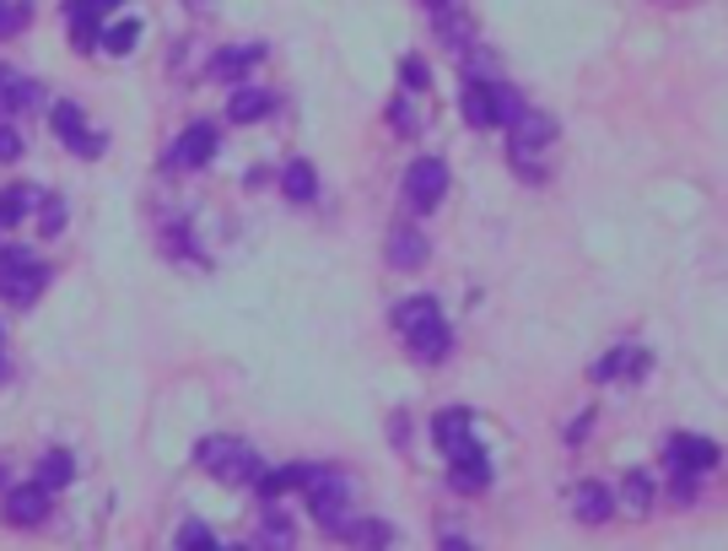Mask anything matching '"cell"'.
Listing matches in <instances>:
<instances>
[{
    "label": "cell",
    "mask_w": 728,
    "mask_h": 551,
    "mask_svg": "<svg viewBox=\"0 0 728 551\" xmlns=\"http://www.w3.org/2000/svg\"><path fill=\"white\" fill-rule=\"evenodd\" d=\"M49 487L43 481H28V487H11L6 492V503H0V513H6V524L11 530H39L43 519H49Z\"/></svg>",
    "instance_id": "6"
},
{
    "label": "cell",
    "mask_w": 728,
    "mask_h": 551,
    "mask_svg": "<svg viewBox=\"0 0 728 551\" xmlns=\"http://www.w3.org/2000/svg\"><path fill=\"white\" fill-rule=\"evenodd\" d=\"M427 6H453V0H427Z\"/></svg>",
    "instance_id": "36"
},
{
    "label": "cell",
    "mask_w": 728,
    "mask_h": 551,
    "mask_svg": "<svg viewBox=\"0 0 728 551\" xmlns=\"http://www.w3.org/2000/svg\"><path fill=\"white\" fill-rule=\"evenodd\" d=\"M103 43H109V54H130V43H135V22H120V28H103Z\"/></svg>",
    "instance_id": "32"
},
{
    "label": "cell",
    "mask_w": 728,
    "mask_h": 551,
    "mask_svg": "<svg viewBox=\"0 0 728 551\" xmlns=\"http://www.w3.org/2000/svg\"><path fill=\"white\" fill-rule=\"evenodd\" d=\"M43 195L33 190V184H11L6 195H0V227H22V216L39 206Z\"/></svg>",
    "instance_id": "18"
},
{
    "label": "cell",
    "mask_w": 728,
    "mask_h": 551,
    "mask_svg": "<svg viewBox=\"0 0 728 551\" xmlns=\"http://www.w3.org/2000/svg\"><path fill=\"white\" fill-rule=\"evenodd\" d=\"M394 330L421 363H443L448 357V319L432 297H404L394 303Z\"/></svg>",
    "instance_id": "1"
},
{
    "label": "cell",
    "mask_w": 728,
    "mask_h": 551,
    "mask_svg": "<svg viewBox=\"0 0 728 551\" xmlns=\"http://www.w3.org/2000/svg\"><path fill=\"white\" fill-rule=\"evenodd\" d=\"M49 125H54V135H60L76 157H98V152H103V135H98V130H86V120H81V103H54Z\"/></svg>",
    "instance_id": "8"
},
{
    "label": "cell",
    "mask_w": 728,
    "mask_h": 551,
    "mask_svg": "<svg viewBox=\"0 0 728 551\" xmlns=\"http://www.w3.org/2000/svg\"><path fill=\"white\" fill-rule=\"evenodd\" d=\"M178 551H222V547L211 541V530H205V524H195V519H189V524L178 530Z\"/></svg>",
    "instance_id": "30"
},
{
    "label": "cell",
    "mask_w": 728,
    "mask_h": 551,
    "mask_svg": "<svg viewBox=\"0 0 728 551\" xmlns=\"http://www.w3.org/2000/svg\"><path fill=\"white\" fill-rule=\"evenodd\" d=\"M120 0H65V17H71V33H76V49H92L98 43V22H109Z\"/></svg>",
    "instance_id": "12"
},
{
    "label": "cell",
    "mask_w": 728,
    "mask_h": 551,
    "mask_svg": "<svg viewBox=\"0 0 728 551\" xmlns=\"http://www.w3.org/2000/svg\"><path fill=\"white\" fill-rule=\"evenodd\" d=\"M22 157V135L11 125H0V163H17Z\"/></svg>",
    "instance_id": "33"
},
{
    "label": "cell",
    "mask_w": 728,
    "mask_h": 551,
    "mask_svg": "<svg viewBox=\"0 0 728 551\" xmlns=\"http://www.w3.org/2000/svg\"><path fill=\"white\" fill-rule=\"evenodd\" d=\"M443 551H470V547H464L459 535H448V541H443Z\"/></svg>",
    "instance_id": "35"
},
{
    "label": "cell",
    "mask_w": 728,
    "mask_h": 551,
    "mask_svg": "<svg viewBox=\"0 0 728 551\" xmlns=\"http://www.w3.org/2000/svg\"><path fill=\"white\" fill-rule=\"evenodd\" d=\"M211 157H216V125H205V120L184 130V135L173 141V152H167L173 169H205Z\"/></svg>",
    "instance_id": "10"
},
{
    "label": "cell",
    "mask_w": 728,
    "mask_h": 551,
    "mask_svg": "<svg viewBox=\"0 0 728 551\" xmlns=\"http://www.w3.org/2000/svg\"><path fill=\"white\" fill-rule=\"evenodd\" d=\"M448 470H453V487H464V492H481L485 481H491V460H485V449L475 438L448 455Z\"/></svg>",
    "instance_id": "11"
},
{
    "label": "cell",
    "mask_w": 728,
    "mask_h": 551,
    "mask_svg": "<svg viewBox=\"0 0 728 551\" xmlns=\"http://www.w3.org/2000/svg\"><path fill=\"white\" fill-rule=\"evenodd\" d=\"M308 470H314V466H291V470H265V476H259V481H254V487H259V498H265V503H276V498H286V492H291V487H308Z\"/></svg>",
    "instance_id": "19"
},
{
    "label": "cell",
    "mask_w": 728,
    "mask_h": 551,
    "mask_svg": "<svg viewBox=\"0 0 728 551\" xmlns=\"http://www.w3.org/2000/svg\"><path fill=\"white\" fill-rule=\"evenodd\" d=\"M254 551H291V519H276V513H270V519H265V524H259V535H254Z\"/></svg>",
    "instance_id": "26"
},
{
    "label": "cell",
    "mask_w": 728,
    "mask_h": 551,
    "mask_svg": "<svg viewBox=\"0 0 728 551\" xmlns=\"http://www.w3.org/2000/svg\"><path fill=\"white\" fill-rule=\"evenodd\" d=\"M195 466L211 470V476L227 481V487H254V481L265 476V460H259L248 443H238V438H201Z\"/></svg>",
    "instance_id": "2"
},
{
    "label": "cell",
    "mask_w": 728,
    "mask_h": 551,
    "mask_svg": "<svg viewBox=\"0 0 728 551\" xmlns=\"http://www.w3.org/2000/svg\"><path fill=\"white\" fill-rule=\"evenodd\" d=\"M389 259H394V265H421V259H427V238H421V233H416V227H394V238H389Z\"/></svg>",
    "instance_id": "21"
},
{
    "label": "cell",
    "mask_w": 728,
    "mask_h": 551,
    "mask_svg": "<svg viewBox=\"0 0 728 551\" xmlns=\"http://www.w3.org/2000/svg\"><path fill=\"white\" fill-rule=\"evenodd\" d=\"M259 54H265L259 43H243V49H222V54L211 60V76H216V82H238L248 65H259Z\"/></svg>",
    "instance_id": "17"
},
{
    "label": "cell",
    "mask_w": 728,
    "mask_h": 551,
    "mask_svg": "<svg viewBox=\"0 0 728 551\" xmlns=\"http://www.w3.org/2000/svg\"><path fill=\"white\" fill-rule=\"evenodd\" d=\"M621 498H626V513H647L653 509V481H647L643 470H632L626 487H621Z\"/></svg>",
    "instance_id": "28"
},
{
    "label": "cell",
    "mask_w": 728,
    "mask_h": 551,
    "mask_svg": "<svg viewBox=\"0 0 728 551\" xmlns=\"http://www.w3.org/2000/svg\"><path fill=\"white\" fill-rule=\"evenodd\" d=\"M464 120H470V125H481V130L496 125V120H491V82H470V86H464Z\"/></svg>",
    "instance_id": "24"
},
{
    "label": "cell",
    "mask_w": 728,
    "mask_h": 551,
    "mask_svg": "<svg viewBox=\"0 0 728 551\" xmlns=\"http://www.w3.org/2000/svg\"><path fill=\"white\" fill-rule=\"evenodd\" d=\"M664 460H669V470H712L718 466V443L712 438H696V432H675L669 443H664Z\"/></svg>",
    "instance_id": "9"
},
{
    "label": "cell",
    "mask_w": 728,
    "mask_h": 551,
    "mask_svg": "<svg viewBox=\"0 0 728 551\" xmlns=\"http://www.w3.org/2000/svg\"><path fill=\"white\" fill-rule=\"evenodd\" d=\"M643 368H647L643 346H615L605 363H594V379H637Z\"/></svg>",
    "instance_id": "15"
},
{
    "label": "cell",
    "mask_w": 728,
    "mask_h": 551,
    "mask_svg": "<svg viewBox=\"0 0 728 551\" xmlns=\"http://www.w3.org/2000/svg\"><path fill=\"white\" fill-rule=\"evenodd\" d=\"M507 135H513V169L524 173V178H540V173H545V157H551V141H556V125H551L540 109H524V114L507 125Z\"/></svg>",
    "instance_id": "4"
},
{
    "label": "cell",
    "mask_w": 728,
    "mask_h": 551,
    "mask_svg": "<svg viewBox=\"0 0 728 551\" xmlns=\"http://www.w3.org/2000/svg\"><path fill=\"white\" fill-rule=\"evenodd\" d=\"M459 443H470V411H443L438 417V449L453 455Z\"/></svg>",
    "instance_id": "23"
},
{
    "label": "cell",
    "mask_w": 728,
    "mask_h": 551,
    "mask_svg": "<svg viewBox=\"0 0 728 551\" xmlns=\"http://www.w3.org/2000/svg\"><path fill=\"white\" fill-rule=\"evenodd\" d=\"M346 541H351L357 551H383V547H389V524H378V519L362 524V519H357V524L346 530Z\"/></svg>",
    "instance_id": "27"
},
{
    "label": "cell",
    "mask_w": 728,
    "mask_h": 551,
    "mask_svg": "<svg viewBox=\"0 0 728 551\" xmlns=\"http://www.w3.org/2000/svg\"><path fill=\"white\" fill-rule=\"evenodd\" d=\"M39 227L49 233V238L65 227V201H60V195H43V201H39Z\"/></svg>",
    "instance_id": "29"
},
{
    "label": "cell",
    "mask_w": 728,
    "mask_h": 551,
    "mask_svg": "<svg viewBox=\"0 0 728 551\" xmlns=\"http://www.w3.org/2000/svg\"><path fill=\"white\" fill-rule=\"evenodd\" d=\"M43 287H49V265H43L39 255H28L22 244H17V249H0V297H6V303L28 308Z\"/></svg>",
    "instance_id": "5"
},
{
    "label": "cell",
    "mask_w": 728,
    "mask_h": 551,
    "mask_svg": "<svg viewBox=\"0 0 728 551\" xmlns=\"http://www.w3.org/2000/svg\"><path fill=\"white\" fill-rule=\"evenodd\" d=\"M443 190H448V169L438 157H421V163L404 169V201H410L416 212H432V206L443 201Z\"/></svg>",
    "instance_id": "7"
},
{
    "label": "cell",
    "mask_w": 728,
    "mask_h": 551,
    "mask_svg": "<svg viewBox=\"0 0 728 551\" xmlns=\"http://www.w3.org/2000/svg\"><path fill=\"white\" fill-rule=\"evenodd\" d=\"M270 103H276L270 92H259V86H238L233 103H227V120H233V125H254V120L270 114Z\"/></svg>",
    "instance_id": "16"
},
{
    "label": "cell",
    "mask_w": 728,
    "mask_h": 551,
    "mask_svg": "<svg viewBox=\"0 0 728 551\" xmlns=\"http://www.w3.org/2000/svg\"><path fill=\"white\" fill-rule=\"evenodd\" d=\"M281 190L291 195V201H314L319 195V173H314V163H286V173H281Z\"/></svg>",
    "instance_id": "20"
},
{
    "label": "cell",
    "mask_w": 728,
    "mask_h": 551,
    "mask_svg": "<svg viewBox=\"0 0 728 551\" xmlns=\"http://www.w3.org/2000/svg\"><path fill=\"white\" fill-rule=\"evenodd\" d=\"M71 476H76V460H71L65 449H49V455H43L39 481H43V487H49V492H60V487H65Z\"/></svg>",
    "instance_id": "25"
},
{
    "label": "cell",
    "mask_w": 728,
    "mask_h": 551,
    "mask_svg": "<svg viewBox=\"0 0 728 551\" xmlns=\"http://www.w3.org/2000/svg\"><path fill=\"white\" fill-rule=\"evenodd\" d=\"M524 109H529V103L519 98V92H513V86H507V82H491V120H496V125L507 130L513 120H519V114H524Z\"/></svg>",
    "instance_id": "22"
},
{
    "label": "cell",
    "mask_w": 728,
    "mask_h": 551,
    "mask_svg": "<svg viewBox=\"0 0 728 551\" xmlns=\"http://www.w3.org/2000/svg\"><path fill=\"white\" fill-rule=\"evenodd\" d=\"M572 513H577L583 524H605L609 513H615L609 487H599V481H583V487H577V498H572Z\"/></svg>",
    "instance_id": "14"
},
{
    "label": "cell",
    "mask_w": 728,
    "mask_h": 551,
    "mask_svg": "<svg viewBox=\"0 0 728 551\" xmlns=\"http://www.w3.org/2000/svg\"><path fill=\"white\" fill-rule=\"evenodd\" d=\"M22 28H28V6L0 0V39H11V33H22Z\"/></svg>",
    "instance_id": "31"
},
{
    "label": "cell",
    "mask_w": 728,
    "mask_h": 551,
    "mask_svg": "<svg viewBox=\"0 0 728 551\" xmlns=\"http://www.w3.org/2000/svg\"><path fill=\"white\" fill-rule=\"evenodd\" d=\"M400 82L404 86H427V65H421V60H400Z\"/></svg>",
    "instance_id": "34"
},
{
    "label": "cell",
    "mask_w": 728,
    "mask_h": 551,
    "mask_svg": "<svg viewBox=\"0 0 728 551\" xmlns=\"http://www.w3.org/2000/svg\"><path fill=\"white\" fill-rule=\"evenodd\" d=\"M33 103H39V82H28L22 71L0 65V120L6 114H28Z\"/></svg>",
    "instance_id": "13"
},
{
    "label": "cell",
    "mask_w": 728,
    "mask_h": 551,
    "mask_svg": "<svg viewBox=\"0 0 728 551\" xmlns=\"http://www.w3.org/2000/svg\"><path fill=\"white\" fill-rule=\"evenodd\" d=\"M308 509L329 535H346L357 519H351V481L335 476V470H308Z\"/></svg>",
    "instance_id": "3"
}]
</instances>
